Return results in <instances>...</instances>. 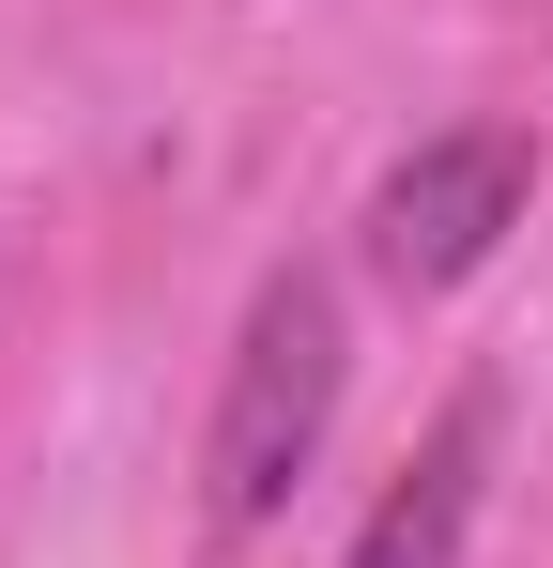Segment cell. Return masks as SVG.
I'll return each instance as SVG.
<instances>
[{"instance_id": "1", "label": "cell", "mask_w": 553, "mask_h": 568, "mask_svg": "<svg viewBox=\"0 0 553 568\" xmlns=\"http://www.w3.org/2000/svg\"><path fill=\"white\" fill-rule=\"evenodd\" d=\"M339 384H354V323L323 262H276L231 323V384H215V430H200V507L215 538H262L276 507L308 491L323 430H339Z\"/></svg>"}, {"instance_id": "2", "label": "cell", "mask_w": 553, "mask_h": 568, "mask_svg": "<svg viewBox=\"0 0 553 568\" xmlns=\"http://www.w3.org/2000/svg\"><path fill=\"white\" fill-rule=\"evenodd\" d=\"M523 200H539V139L523 123H446V139H415L384 185H369V277L384 292H461L507 231H523Z\"/></svg>"}, {"instance_id": "3", "label": "cell", "mask_w": 553, "mask_h": 568, "mask_svg": "<svg viewBox=\"0 0 553 568\" xmlns=\"http://www.w3.org/2000/svg\"><path fill=\"white\" fill-rule=\"evenodd\" d=\"M476 491H492V384H461L446 415H431V446L369 491V523H354V554H339V568H461Z\"/></svg>"}]
</instances>
